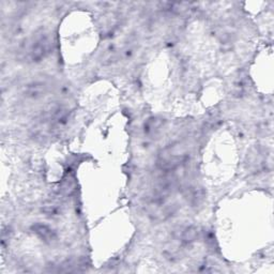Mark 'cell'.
<instances>
[{
    "mask_svg": "<svg viewBox=\"0 0 274 274\" xmlns=\"http://www.w3.org/2000/svg\"><path fill=\"white\" fill-rule=\"evenodd\" d=\"M188 157L179 145L164 148L158 157L157 165L162 172H175L187 162Z\"/></svg>",
    "mask_w": 274,
    "mask_h": 274,
    "instance_id": "6da1fadb",
    "label": "cell"
},
{
    "mask_svg": "<svg viewBox=\"0 0 274 274\" xmlns=\"http://www.w3.org/2000/svg\"><path fill=\"white\" fill-rule=\"evenodd\" d=\"M53 42L48 34H38L26 49L25 57L29 62H40L52 52Z\"/></svg>",
    "mask_w": 274,
    "mask_h": 274,
    "instance_id": "7a4b0ae2",
    "label": "cell"
},
{
    "mask_svg": "<svg viewBox=\"0 0 274 274\" xmlns=\"http://www.w3.org/2000/svg\"><path fill=\"white\" fill-rule=\"evenodd\" d=\"M31 231L40 240H42L45 243H52L54 241H56L57 239L56 232L47 224L35 223L34 225L31 226Z\"/></svg>",
    "mask_w": 274,
    "mask_h": 274,
    "instance_id": "3957f363",
    "label": "cell"
},
{
    "mask_svg": "<svg viewBox=\"0 0 274 274\" xmlns=\"http://www.w3.org/2000/svg\"><path fill=\"white\" fill-rule=\"evenodd\" d=\"M48 93V85L42 80H32L24 88V95L29 99H40Z\"/></svg>",
    "mask_w": 274,
    "mask_h": 274,
    "instance_id": "277c9868",
    "label": "cell"
},
{
    "mask_svg": "<svg viewBox=\"0 0 274 274\" xmlns=\"http://www.w3.org/2000/svg\"><path fill=\"white\" fill-rule=\"evenodd\" d=\"M164 123H165V120H164L163 118L152 117L145 122V125H144L145 133L148 135L158 134L162 130Z\"/></svg>",
    "mask_w": 274,
    "mask_h": 274,
    "instance_id": "5b68a950",
    "label": "cell"
},
{
    "mask_svg": "<svg viewBox=\"0 0 274 274\" xmlns=\"http://www.w3.org/2000/svg\"><path fill=\"white\" fill-rule=\"evenodd\" d=\"M42 212L49 217H58L62 213V206L56 200H50L43 205Z\"/></svg>",
    "mask_w": 274,
    "mask_h": 274,
    "instance_id": "8992f818",
    "label": "cell"
},
{
    "mask_svg": "<svg viewBox=\"0 0 274 274\" xmlns=\"http://www.w3.org/2000/svg\"><path fill=\"white\" fill-rule=\"evenodd\" d=\"M198 237H199V230L196 226L191 225V226L186 227L184 232H182L181 241L185 244H191L195 242L198 239Z\"/></svg>",
    "mask_w": 274,
    "mask_h": 274,
    "instance_id": "52a82bcc",
    "label": "cell"
},
{
    "mask_svg": "<svg viewBox=\"0 0 274 274\" xmlns=\"http://www.w3.org/2000/svg\"><path fill=\"white\" fill-rule=\"evenodd\" d=\"M187 198L189 202L193 205V206H196L198 204H200L203 202L204 199V193L203 191L200 189H197V188H192L190 190H188V193H187Z\"/></svg>",
    "mask_w": 274,
    "mask_h": 274,
    "instance_id": "ba28073f",
    "label": "cell"
}]
</instances>
